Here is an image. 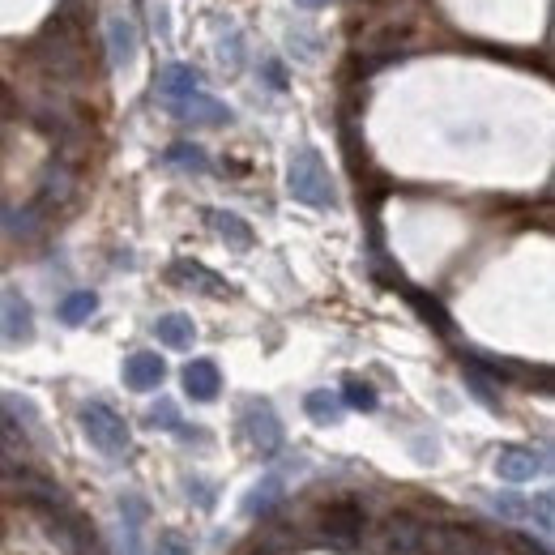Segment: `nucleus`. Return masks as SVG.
Here are the masks:
<instances>
[{
  "mask_svg": "<svg viewBox=\"0 0 555 555\" xmlns=\"http://www.w3.org/2000/svg\"><path fill=\"white\" fill-rule=\"evenodd\" d=\"M287 193L299 205H312V210H333V205H338V193H333V180H329V167H325V158L316 154L312 146L291 154V163H287Z\"/></svg>",
  "mask_w": 555,
  "mask_h": 555,
  "instance_id": "1",
  "label": "nucleus"
},
{
  "mask_svg": "<svg viewBox=\"0 0 555 555\" xmlns=\"http://www.w3.org/2000/svg\"><path fill=\"white\" fill-rule=\"evenodd\" d=\"M77 419H82L86 440H90L103 457H124V453H129V444H133L129 423H124L107 402H86L82 410H77Z\"/></svg>",
  "mask_w": 555,
  "mask_h": 555,
  "instance_id": "2",
  "label": "nucleus"
},
{
  "mask_svg": "<svg viewBox=\"0 0 555 555\" xmlns=\"http://www.w3.org/2000/svg\"><path fill=\"white\" fill-rule=\"evenodd\" d=\"M240 423H244V436H248V444L257 449L261 457H274L278 449H282V423H278V415H274V406L269 402H261V398H252L244 410H240Z\"/></svg>",
  "mask_w": 555,
  "mask_h": 555,
  "instance_id": "3",
  "label": "nucleus"
},
{
  "mask_svg": "<svg viewBox=\"0 0 555 555\" xmlns=\"http://www.w3.org/2000/svg\"><path fill=\"white\" fill-rule=\"evenodd\" d=\"M487 509L504 517V521H526V526H538V534H551V491L543 496H487Z\"/></svg>",
  "mask_w": 555,
  "mask_h": 555,
  "instance_id": "4",
  "label": "nucleus"
},
{
  "mask_svg": "<svg viewBox=\"0 0 555 555\" xmlns=\"http://www.w3.org/2000/svg\"><path fill=\"white\" fill-rule=\"evenodd\" d=\"M363 526H368V517H363L359 504H333L321 517V543L333 551H355L363 538Z\"/></svg>",
  "mask_w": 555,
  "mask_h": 555,
  "instance_id": "5",
  "label": "nucleus"
},
{
  "mask_svg": "<svg viewBox=\"0 0 555 555\" xmlns=\"http://www.w3.org/2000/svg\"><path fill=\"white\" fill-rule=\"evenodd\" d=\"M427 534H432V521L419 517V513H410V509H398L385 521V547L393 555H423Z\"/></svg>",
  "mask_w": 555,
  "mask_h": 555,
  "instance_id": "6",
  "label": "nucleus"
},
{
  "mask_svg": "<svg viewBox=\"0 0 555 555\" xmlns=\"http://www.w3.org/2000/svg\"><path fill=\"white\" fill-rule=\"evenodd\" d=\"M35 338V312L18 291H0V342H30Z\"/></svg>",
  "mask_w": 555,
  "mask_h": 555,
  "instance_id": "7",
  "label": "nucleus"
},
{
  "mask_svg": "<svg viewBox=\"0 0 555 555\" xmlns=\"http://www.w3.org/2000/svg\"><path fill=\"white\" fill-rule=\"evenodd\" d=\"M543 457L534 449H521V444H504L496 453V474L504 483H534V474H543Z\"/></svg>",
  "mask_w": 555,
  "mask_h": 555,
  "instance_id": "8",
  "label": "nucleus"
},
{
  "mask_svg": "<svg viewBox=\"0 0 555 555\" xmlns=\"http://www.w3.org/2000/svg\"><path fill=\"white\" fill-rule=\"evenodd\" d=\"M171 116L176 120H193V124H210V129H218V124H231L235 111L227 103L210 99V94H193V99H180L171 103Z\"/></svg>",
  "mask_w": 555,
  "mask_h": 555,
  "instance_id": "9",
  "label": "nucleus"
},
{
  "mask_svg": "<svg viewBox=\"0 0 555 555\" xmlns=\"http://www.w3.org/2000/svg\"><path fill=\"white\" fill-rule=\"evenodd\" d=\"M193 94H201V73L193 65H163L158 69V99L167 107L180 103V99H193Z\"/></svg>",
  "mask_w": 555,
  "mask_h": 555,
  "instance_id": "10",
  "label": "nucleus"
},
{
  "mask_svg": "<svg viewBox=\"0 0 555 555\" xmlns=\"http://www.w3.org/2000/svg\"><path fill=\"white\" fill-rule=\"evenodd\" d=\"M167 278L171 282H180V287H188V291H201V295H214V299H222V295H231V287L222 282L214 269H205V265H197V261H176L167 269Z\"/></svg>",
  "mask_w": 555,
  "mask_h": 555,
  "instance_id": "11",
  "label": "nucleus"
},
{
  "mask_svg": "<svg viewBox=\"0 0 555 555\" xmlns=\"http://www.w3.org/2000/svg\"><path fill=\"white\" fill-rule=\"evenodd\" d=\"M218 389H222V372H218L214 359H193L184 368V393L193 402H214Z\"/></svg>",
  "mask_w": 555,
  "mask_h": 555,
  "instance_id": "12",
  "label": "nucleus"
},
{
  "mask_svg": "<svg viewBox=\"0 0 555 555\" xmlns=\"http://www.w3.org/2000/svg\"><path fill=\"white\" fill-rule=\"evenodd\" d=\"M163 376H167L163 359H158V355H150V351H137V355H129V359H124V385H129V389H137V393H150V389H158V385H163Z\"/></svg>",
  "mask_w": 555,
  "mask_h": 555,
  "instance_id": "13",
  "label": "nucleus"
},
{
  "mask_svg": "<svg viewBox=\"0 0 555 555\" xmlns=\"http://www.w3.org/2000/svg\"><path fill=\"white\" fill-rule=\"evenodd\" d=\"M154 338L171 346V351H188L197 338V329H193V316H184V312H167V316H158L154 321Z\"/></svg>",
  "mask_w": 555,
  "mask_h": 555,
  "instance_id": "14",
  "label": "nucleus"
},
{
  "mask_svg": "<svg viewBox=\"0 0 555 555\" xmlns=\"http://www.w3.org/2000/svg\"><path fill=\"white\" fill-rule=\"evenodd\" d=\"M107 43H111V65L129 69L137 60V30L129 18H111L107 22Z\"/></svg>",
  "mask_w": 555,
  "mask_h": 555,
  "instance_id": "15",
  "label": "nucleus"
},
{
  "mask_svg": "<svg viewBox=\"0 0 555 555\" xmlns=\"http://www.w3.org/2000/svg\"><path fill=\"white\" fill-rule=\"evenodd\" d=\"M205 218L214 222V231L227 240L231 248H240V252H248L252 248V227L240 218V214H227V210H205Z\"/></svg>",
  "mask_w": 555,
  "mask_h": 555,
  "instance_id": "16",
  "label": "nucleus"
},
{
  "mask_svg": "<svg viewBox=\"0 0 555 555\" xmlns=\"http://www.w3.org/2000/svg\"><path fill=\"white\" fill-rule=\"evenodd\" d=\"M278 500H282V479H278V474H265V479L248 491L244 513H248V517H265V513L278 509Z\"/></svg>",
  "mask_w": 555,
  "mask_h": 555,
  "instance_id": "17",
  "label": "nucleus"
},
{
  "mask_svg": "<svg viewBox=\"0 0 555 555\" xmlns=\"http://www.w3.org/2000/svg\"><path fill=\"white\" fill-rule=\"evenodd\" d=\"M304 410H308V419L312 423H321V427H329V423H342V398L338 393H329V389H316V393H308L304 398Z\"/></svg>",
  "mask_w": 555,
  "mask_h": 555,
  "instance_id": "18",
  "label": "nucleus"
},
{
  "mask_svg": "<svg viewBox=\"0 0 555 555\" xmlns=\"http://www.w3.org/2000/svg\"><path fill=\"white\" fill-rule=\"evenodd\" d=\"M94 312H99V295H94V291H73V295L60 299V308H56V316L65 325H82V321H90Z\"/></svg>",
  "mask_w": 555,
  "mask_h": 555,
  "instance_id": "19",
  "label": "nucleus"
},
{
  "mask_svg": "<svg viewBox=\"0 0 555 555\" xmlns=\"http://www.w3.org/2000/svg\"><path fill=\"white\" fill-rule=\"evenodd\" d=\"M167 167H180V171H197V176H205L210 171V158H205L201 146H193V141H176L167 154H163Z\"/></svg>",
  "mask_w": 555,
  "mask_h": 555,
  "instance_id": "20",
  "label": "nucleus"
},
{
  "mask_svg": "<svg viewBox=\"0 0 555 555\" xmlns=\"http://www.w3.org/2000/svg\"><path fill=\"white\" fill-rule=\"evenodd\" d=\"M342 406H351V410H363V415H372V410L380 406V398H376V389L368 385V380L346 376V380H342Z\"/></svg>",
  "mask_w": 555,
  "mask_h": 555,
  "instance_id": "21",
  "label": "nucleus"
},
{
  "mask_svg": "<svg viewBox=\"0 0 555 555\" xmlns=\"http://www.w3.org/2000/svg\"><path fill=\"white\" fill-rule=\"evenodd\" d=\"M406 299H410V304H415V308L423 312V321H427V325H436L440 333H449V329H453V321H449V312H444V308L436 304V299H427L423 291H406Z\"/></svg>",
  "mask_w": 555,
  "mask_h": 555,
  "instance_id": "22",
  "label": "nucleus"
},
{
  "mask_svg": "<svg viewBox=\"0 0 555 555\" xmlns=\"http://www.w3.org/2000/svg\"><path fill=\"white\" fill-rule=\"evenodd\" d=\"M218 60H222V65H227L231 73L244 65V35H240L235 26H227V35L218 39Z\"/></svg>",
  "mask_w": 555,
  "mask_h": 555,
  "instance_id": "23",
  "label": "nucleus"
},
{
  "mask_svg": "<svg viewBox=\"0 0 555 555\" xmlns=\"http://www.w3.org/2000/svg\"><path fill=\"white\" fill-rule=\"evenodd\" d=\"M150 423L163 427V432H180V427H184L176 402H167V398H158V406H150Z\"/></svg>",
  "mask_w": 555,
  "mask_h": 555,
  "instance_id": "24",
  "label": "nucleus"
},
{
  "mask_svg": "<svg viewBox=\"0 0 555 555\" xmlns=\"http://www.w3.org/2000/svg\"><path fill=\"white\" fill-rule=\"evenodd\" d=\"M154 555H193V543H188L184 534L167 530V534H158V543H154Z\"/></svg>",
  "mask_w": 555,
  "mask_h": 555,
  "instance_id": "25",
  "label": "nucleus"
},
{
  "mask_svg": "<svg viewBox=\"0 0 555 555\" xmlns=\"http://www.w3.org/2000/svg\"><path fill=\"white\" fill-rule=\"evenodd\" d=\"M466 385L479 393V402H483L487 410H500V398H496V389H491V380H483L479 372H466Z\"/></svg>",
  "mask_w": 555,
  "mask_h": 555,
  "instance_id": "26",
  "label": "nucleus"
},
{
  "mask_svg": "<svg viewBox=\"0 0 555 555\" xmlns=\"http://www.w3.org/2000/svg\"><path fill=\"white\" fill-rule=\"evenodd\" d=\"M188 496L197 500V509L210 513V509H214V500H218V491H214V483H205V479H188Z\"/></svg>",
  "mask_w": 555,
  "mask_h": 555,
  "instance_id": "27",
  "label": "nucleus"
},
{
  "mask_svg": "<svg viewBox=\"0 0 555 555\" xmlns=\"http://www.w3.org/2000/svg\"><path fill=\"white\" fill-rule=\"evenodd\" d=\"M295 5H304V9H321V5H329V0H295Z\"/></svg>",
  "mask_w": 555,
  "mask_h": 555,
  "instance_id": "28",
  "label": "nucleus"
},
{
  "mask_svg": "<svg viewBox=\"0 0 555 555\" xmlns=\"http://www.w3.org/2000/svg\"><path fill=\"white\" fill-rule=\"evenodd\" d=\"M248 555H274V551H269V547H261V543H257V547H252Z\"/></svg>",
  "mask_w": 555,
  "mask_h": 555,
  "instance_id": "29",
  "label": "nucleus"
}]
</instances>
